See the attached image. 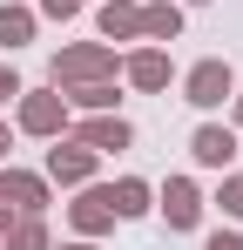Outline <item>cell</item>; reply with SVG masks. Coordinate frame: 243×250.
<instances>
[{
  "label": "cell",
  "mask_w": 243,
  "mask_h": 250,
  "mask_svg": "<svg viewBox=\"0 0 243 250\" xmlns=\"http://www.w3.org/2000/svg\"><path fill=\"white\" fill-rule=\"evenodd\" d=\"M68 122H75V108L61 102V88H20V95H14V128H20V135L54 142V135H68Z\"/></svg>",
  "instance_id": "cell-1"
},
{
  "label": "cell",
  "mask_w": 243,
  "mask_h": 250,
  "mask_svg": "<svg viewBox=\"0 0 243 250\" xmlns=\"http://www.w3.org/2000/svg\"><path fill=\"white\" fill-rule=\"evenodd\" d=\"M54 88H75V82H108L115 75V47L108 41H75V47H61L54 54Z\"/></svg>",
  "instance_id": "cell-2"
},
{
  "label": "cell",
  "mask_w": 243,
  "mask_h": 250,
  "mask_svg": "<svg viewBox=\"0 0 243 250\" xmlns=\"http://www.w3.org/2000/svg\"><path fill=\"white\" fill-rule=\"evenodd\" d=\"M230 95H237V68H230L223 54H202L196 68L182 75V102H189V108H202V115H209V108H223Z\"/></svg>",
  "instance_id": "cell-3"
},
{
  "label": "cell",
  "mask_w": 243,
  "mask_h": 250,
  "mask_svg": "<svg viewBox=\"0 0 243 250\" xmlns=\"http://www.w3.org/2000/svg\"><path fill=\"white\" fill-rule=\"evenodd\" d=\"M95 163H101V156H95L88 142L54 135V149H47V169H40V176H47V183H61V189H81V183H95Z\"/></svg>",
  "instance_id": "cell-4"
},
{
  "label": "cell",
  "mask_w": 243,
  "mask_h": 250,
  "mask_svg": "<svg viewBox=\"0 0 243 250\" xmlns=\"http://www.w3.org/2000/svg\"><path fill=\"white\" fill-rule=\"evenodd\" d=\"M156 209H162V223L182 237V230H196V223H202V189L189 183V176H169V183L156 189Z\"/></svg>",
  "instance_id": "cell-5"
},
{
  "label": "cell",
  "mask_w": 243,
  "mask_h": 250,
  "mask_svg": "<svg viewBox=\"0 0 243 250\" xmlns=\"http://www.w3.org/2000/svg\"><path fill=\"white\" fill-rule=\"evenodd\" d=\"M189 163L223 176V169L237 163V128H230V122H196V135H189Z\"/></svg>",
  "instance_id": "cell-6"
},
{
  "label": "cell",
  "mask_w": 243,
  "mask_h": 250,
  "mask_svg": "<svg viewBox=\"0 0 243 250\" xmlns=\"http://www.w3.org/2000/svg\"><path fill=\"white\" fill-rule=\"evenodd\" d=\"M68 223H75V237H108V230H115V209H108V183H81V196L68 203Z\"/></svg>",
  "instance_id": "cell-7"
},
{
  "label": "cell",
  "mask_w": 243,
  "mask_h": 250,
  "mask_svg": "<svg viewBox=\"0 0 243 250\" xmlns=\"http://www.w3.org/2000/svg\"><path fill=\"white\" fill-rule=\"evenodd\" d=\"M47 189H54V183L34 176V169H14V163L0 169V196L20 209V216H40V209H47Z\"/></svg>",
  "instance_id": "cell-8"
},
{
  "label": "cell",
  "mask_w": 243,
  "mask_h": 250,
  "mask_svg": "<svg viewBox=\"0 0 243 250\" xmlns=\"http://www.w3.org/2000/svg\"><path fill=\"white\" fill-rule=\"evenodd\" d=\"M122 75H128V88H142V95H162V88L176 82V68H169V54H162L156 41H149V47H135V54L122 61Z\"/></svg>",
  "instance_id": "cell-9"
},
{
  "label": "cell",
  "mask_w": 243,
  "mask_h": 250,
  "mask_svg": "<svg viewBox=\"0 0 243 250\" xmlns=\"http://www.w3.org/2000/svg\"><path fill=\"white\" fill-rule=\"evenodd\" d=\"M68 128H75V142H88L95 156H108V149H128V142H135V128L122 122L115 108H101V115H88V122H68Z\"/></svg>",
  "instance_id": "cell-10"
},
{
  "label": "cell",
  "mask_w": 243,
  "mask_h": 250,
  "mask_svg": "<svg viewBox=\"0 0 243 250\" xmlns=\"http://www.w3.org/2000/svg\"><path fill=\"white\" fill-rule=\"evenodd\" d=\"M108 209H115V223H135V216L156 209V189H149L142 176H115V183H108Z\"/></svg>",
  "instance_id": "cell-11"
},
{
  "label": "cell",
  "mask_w": 243,
  "mask_h": 250,
  "mask_svg": "<svg viewBox=\"0 0 243 250\" xmlns=\"http://www.w3.org/2000/svg\"><path fill=\"white\" fill-rule=\"evenodd\" d=\"M95 27H101V41H142V0H101Z\"/></svg>",
  "instance_id": "cell-12"
},
{
  "label": "cell",
  "mask_w": 243,
  "mask_h": 250,
  "mask_svg": "<svg viewBox=\"0 0 243 250\" xmlns=\"http://www.w3.org/2000/svg\"><path fill=\"white\" fill-rule=\"evenodd\" d=\"M142 41H182V0H149L142 7Z\"/></svg>",
  "instance_id": "cell-13"
},
{
  "label": "cell",
  "mask_w": 243,
  "mask_h": 250,
  "mask_svg": "<svg viewBox=\"0 0 243 250\" xmlns=\"http://www.w3.org/2000/svg\"><path fill=\"white\" fill-rule=\"evenodd\" d=\"M34 27H40V14H34V7H20V0H7V7H0V47H7V54L34 41Z\"/></svg>",
  "instance_id": "cell-14"
},
{
  "label": "cell",
  "mask_w": 243,
  "mask_h": 250,
  "mask_svg": "<svg viewBox=\"0 0 243 250\" xmlns=\"http://www.w3.org/2000/svg\"><path fill=\"white\" fill-rule=\"evenodd\" d=\"M61 102H68V108H88V115H101V108H115L122 95H115V75H108V82H75V88H61Z\"/></svg>",
  "instance_id": "cell-15"
},
{
  "label": "cell",
  "mask_w": 243,
  "mask_h": 250,
  "mask_svg": "<svg viewBox=\"0 0 243 250\" xmlns=\"http://www.w3.org/2000/svg\"><path fill=\"white\" fill-rule=\"evenodd\" d=\"M0 250H47V223L40 216H14L0 230Z\"/></svg>",
  "instance_id": "cell-16"
},
{
  "label": "cell",
  "mask_w": 243,
  "mask_h": 250,
  "mask_svg": "<svg viewBox=\"0 0 243 250\" xmlns=\"http://www.w3.org/2000/svg\"><path fill=\"white\" fill-rule=\"evenodd\" d=\"M216 209H223L230 223H243V176H230V169H223V183H216Z\"/></svg>",
  "instance_id": "cell-17"
},
{
  "label": "cell",
  "mask_w": 243,
  "mask_h": 250,
  "mask_svg": "<svg viewBox=\"0 0 243 250\" xmlns=\"http://www.w3.org/2000/svg\"><path fill=\"white\" fill-rule=\"evenodd\" d=\"M34 14H47V21H75L81 0H34Z\"/></svg>",
  "instance_id": "cell-18"
},
{
  "label": "cell",
  "mask_w": 243,
  "mask_h": 250,
  "mask_svg": "<svg viewBox=\"0 0 243 250\" xmlns=\"http://www.w3.org/2000/svg\"><path fill=\"white\" fill-rule=\"evenodd\" d=\"M202 250H243V237H237V230H209V237H202Z\"/></svg>",
  "instance_id": "cell-19"
},
{
  "label": "cell",
  "mask_w": 243,
  "mask_h": 250,
  "mask_svg": "<svg viewBox=\"0 0 243 250\" xmlns=\"http://www.w3.org/2000/svg\"><path fill=\"white\" fill-rule=\"evenodd\" d=\"M20 88H27V82H20V75H14V68H0V108H7V102H14V95H20Z\"/></svg>",
  "instance_id": "cell-20"
},
{
  "label": "cell",
  "mask_w": 243,
  "mask_h": 250,
  "mask_svg": "<svg viewBox=\"0 0 243 250\" xmlns=\"http://www.w3.org/2000/svg\"><path fill=\"white\" fill-rule=\"evenodd\" d=\"M7 156H14V128L0 122V163H7Z\"/></svg>",
  "instance_id": "cell-21"
},
{
  "label": "cell",
  "mask_w": 243,
  "mask_h": 250,
  "mask_svg": "<svg viewBox=\"0 0 243 250\" xmlns=\"http://www.w3.org/2000/svg\"><path fill=\"white\" fill-rule=\"evenodd\" d=\"M230 108H237V122H230V128H237V135H243V88H237V95H230Z\"/></svg>",
  "instance_id": "cell-22"
},
{
  "label": "cell",
  "mask_w": 243,
  "mask_h": 250,
  "mask_svg": "<svg viewBox=\"0 0 243 250\" xmlns=\"http://www.w3.org/2000/svg\"><path fill=\"white\" fill-rule=\"evenodd\" d=\"M14 216H20V209H14V203H7V196H0V230H7V223H14Z\"/></svg>",
  "instance_id": "cell-23"
},
{
  "label": "cell",
  "mask_w": 243,
  "mask_h": 250,
  "mask_svg": "<svg viewBox=\"0 0 243 250\" xmlns=\"http://www.w3.org/2000/svg\"><path fill=\"white\" fill-rule=\"evenodd\" d=\"M61 250H101V244H95V237H75V244H61Z\"/></svg>",
  "instance_id": "cell-24"
},
{
  "label": "cell",
  "mask_w": 243,
  "mask_h": 250,
  "mask_svg": "<svg viewBox=\"0 0 243 250\" xmlns=\"http://www.w3.org/2000/svg\"><path fill=\"white\" fill-rule=\"evenodd\" d=\"M182 7H209V0H182Z\"/></svg>",
  "instance_id": "cell-25"
}]
</instances>
